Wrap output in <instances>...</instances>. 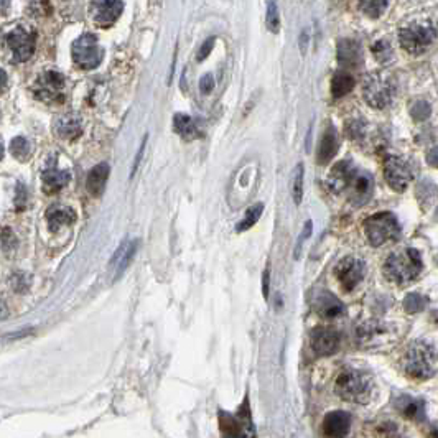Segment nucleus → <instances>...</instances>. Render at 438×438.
Instances as JSON below:
<instances>
[{"label":"nucleus","instance_id":"1","mask_svg":"<svg viewBox=\"0 0 438 438\" xmlns=\"http://www.w3.org/2000/svg\"><path fill=\"white\" fill-rule=\"evenodd\" d=\"M404 368L410 377L427 381L438 373V348L430 341L419 340L408 346Z\"/></svg>","mask_w":438,"mask_h":438},{"label":"nucleus","instance_id":"2","mask_svg":"<svg viewBox=\"0 0 438 438\" xmlns=\"http://www.w3.org/2000/svg\"><path fill=\"white\" fill-rule=\"evenodd\" d=\"M424 262L420 257L419 250L407 248L397 252H392L387 261L384 262V275L389 282L399 283H407L422 272Z\"/></svg>","mask_w":438,"mask_h":438},{"label":"nucleus","instance_id":"3","mask_svg":"<svg viewBox=\"0 0 438 438\" xmlns=\"http://www.w3.org/2000/svg\"><path fill=\"white\" fill-rule=\"evenodd\" d=\"M374 382L368 373L358 369H346L338 375L335 391L343 400L356 404H368L373 397Z\"/></svg>","mask_w":438,"mask_h":438},{"label":"nucleus","instance_id":"4","mask_svg":"<svg viewBox=\"0 0 438 438\" xmlns=\"http://www.w3.org/2000/svg\"><path fill=\"white\" fill-rule=\"evenodd\" d=\"M437 39V28L427 19L412 20L400 28L399 41L406 52L412 55H422Z\"/></svg>","mask_w":438,"mask_h":438},{"label":"nucleus","instance_id":"5","mask_svg":"<svg viewBox=\"0 0 438 438\" xmlns=\"http://www.w3.org/2000/svg\"><path fill=\"white\" fill-rule=\"evenodd\" d=\"M394 81L386 73H371L366 76L362 85V96L366 102L374 109H384L394 99Z\"/></svg>","mask_w":438,"mask_h":438},{"label":"nucleus","instance_id":"6","mask_svg":"<svg viewBox=\"0 0 438 438\" xmlns=\"http://www.w3.org/2000/svg\"><path fill=\"white\" fill-rule=\"evenodd\" d=\"M364 232L374 248L397 239L400 234L399 221L392 212H377L364 221Z\"/></svg>","mask_w":438,"mask_h":438},{"label":"nucleus","instance_id":"7","mask_svg":"<svg viewBox=\"0 0 438 438\" xmlns=\"http://www.w3.org/2000/svg\"><path fill=\"white\" fill-rule=\"evenodd\" d=\"M33 96L45 104H61L66 99V78L56 71H45L33 83Z\"/></svg>","mask_w":438,"mask_h":438},{"label":"nucleus","instance_id":"8","mask_svg":"<svg viewBox=\"0 0 438 438\" xmlns=\"http://www.w3.org/2000/svg\"><path fill=\"white\" fill-rule=\"evenodd\" d=\"M73 61L81 69H94L101 65L104 58V50L99 45L98 39L93 33H85L78 40L73 41L71 48Z\"/></svg>","mask_w":438,"mask_h":438},{"label":"nucleus","instance_id":"9","mask_svg":"<svg viewBox=\"0 0 438 438\" xmlns=\"http://www.w3.org/2000/svg\"><path fill=\"white\" fill-rule=\"evenodd\" d=\"M6 40L12 52V61L14 63L28 61L35 53L36 32L30 27L19 25L14 30L7 33Z\"/></svg>","mask_w":438,"mask_h":438},{"label":"nucleus","instance_id":"10","mask_svg":"<svg viewBox=\"0 0 438 438\" xmlns=\"http://www.w3.org/2000/svg\"><path fill=\"white\" fill-rule=\"evenodd\" d=\"M384 177L394 191H404L414 178L410 164L397 155H387L384 160Z\"/></svg>","mask_w":438,"mask_h":438},{"label":"nucleus","instance_id":"11","mask_svg":"<svg viewBox=\"0 0 438 438\" xmlns=\"http://www.w3.org/2000/svg\"><path fill=\"white\" fill-rule=\"evenodd\" d=\"M364 262H362L361 259L353 256L341 259L335 269L336 278L340 281V285L343 287L346 292H351L360 285V282L364 278Z\"/></svg>","mask_w":438,"mask_h":438},{"label":"nucleus","instance_id":"12","mask_svg":"<svg viewBox=\"0 0 438 438\" xmlns=\"http://www.w3.org/2000/svg\"><path fill=\"white\" fill-rule=\"evenodd\" d=\"M89 10L96 27L109 28L122 15L124 2L122 0H94Z\"/></svg>","mask_w":438,"mask_h":438},{"label":"nucleus","instance_id":"13","mask_svg":"<svg viewBox=\"0 0 438 438\" xmlns=\"http://www.w3.org/2000/svg\"><path fill=\"white\" fill-rule=\"evenodd\" d=\"M348 195H349V201H351L354 206H362L371 199L374 191V180L373 177L368 172H362V170H354L351 182L348 185Z\"/></svg>","mask_w":438,"mask_h":438},{"label":"nucleus","instance_id":"14","mask_svg":"<svg viewBox=\"0 0 438 438\" xmlns=\"http://www.w3.org/2000/svg\"><path fill=\"white\" fill-rule=\"evenodd\" d=\"M311 349L318 356H329L335 354L340 348V335L331 328H316L310 336Z\"/></svg>","mask_w":438,"mask_h":438},{"label":"nucleus","instance_id":"15","mask_svg":"<svg viewBox=\"0 0 438 438\" xmlns=\"http://www.w3.org/2000/svg\"><path fill=\"white\" fill-rule=\"evenodd\" d=\"M313 308L320 316L327 320H335L344 313L343 303L331 292L327 290H320L313 295Z\"/></svg>","mask_w":438,"mask_h":438},{"label":"nucleus","instance_id":"16","mask_svg":"<svg viewBox=\"0 0 438 438\" xmlns=\"http://www.w3.org/2000/svg\"><path fill=\"white\" fill-rule=\"evenodd\" d=\"M137 248H139V239H125L114 252V256L111 259V267L116 270V281L122 277V274L127 270V267L131 265L132 259L137 252Z\"/></svg>","mask_w":438,"mask_h":438},{"label":"nucleus","instance_id":"17","mask_svg":"<svg viewBox=\"0 0 438 438\" xmlns=\"http://www.w3.org/2000/svg\"><path fill=\"white\" fill-rule=\"evenodd\" d=\"M354 166L351 165V162H340V164H336L335 166H333V170L329 172L328 175V188L333 191V193L340 195V193H344L346 190H348V185L349 182H351V177L354 173Z\"/></svg>","mask_w":438,"mask_h":438},{"label":"nucleus","instance_id":"18","mask_svg":"<svg viewBox=\"0 0 438 438\" xmlns=\"http://www.w3.org/2000/svg\"><path fill=\"white\" fill-rule=\"evenodd\" d=\"M351 415L348 412L335 410L328 414L323 420V433L329 438H341L349 432Z\"/></svg>","mask_w":438,"mask_h":438},{"label":"nucleus","instance_id":"19","mask_svg":"<svg viewBox=\"0 0 438 438\" xmlns=\"http://www.w3.org/2000/svg\"><path fill=\"white\" fill-rule=\"evenodd\" d=\"M56 135L63 140H76L83 133V120L76 112H68V114L60 116L55 122Z\"/></svg>","mask_w":438,"mask_h":438},{"label":"nucleus","instance_id":"20","mask_svg":"<svg viewBox=\"0 0 438 438\" xmlns=\"http://www.w3.org/2000/svg\"><path fill=\"white\" fill-rule=\"evenodd\" d=\"M50 162H52V165L47 166V168L43 170V173H41V180H43L45 193L52 195V193H56V191H60L61 188H65L66 185H68L71 175H69V172H66V170L56 168L55 160H50Z\"/></svg>","mask_w":438,"mask_h":438},{"label":"nucleus","instance_id":"21","mask_svg":"<svg viewBox=\"0 0 438 438\" xmlns=\"http://www.w3.org/2000/svg\"><path fill=\"white\" fill-rule=\"evenodd\" d=\"M47 221L50 229L56 232L61 228L71 226L76 221V212H74L73 208L65 206V204H53L47 211Z\"/></svg>","mask_w":438,"mask_h":438},{"label":"nucleus","instance_id":"22","mask_svg":"<svg viewBox=\"0 0 438 438\" xmlns=\"http://www.w3.org/2000/svg\"><path fill=\"white\" fill-rule=\"evenodd\" d=\"M111 168L107 164H98L91 170L89 175H87V180H86V188H87V193L94 198H99L106 190V183L107 178H109Z\"/></svg>","mask_w":438,"mask_h":438},{"label":"nucleus","instance_id":"23","mask_svg":"<svg viewBox=\"0 0 438 438\" xmlns=\"http://www.w3.org/2000/svg\"><path fill=\"white\" fill-rule=\"evenodd\" d=\"M336 150H338V135H336L335 127L329 125L320 140L318 150H316V162H318L320 165H327L328 162L335 157Z\"/></svg>","mask_w":438,"mask_h":438},{"label":"nucleus","instance_id":"24","mask_svg":"<svg viewBox=\"0 0 438 438\" xmlns=\"http://www.w3.org/2000/svg\"><path fill=\"white\" fill-rule=\"evenodd\" d=\"M386 335V325L379 323L375 320L364 321V323L360 325V328L356 329V336L360 344L368 348L369 344H374L375 341L381 340V338Z\"/></svg>","mask_w":438,"mask_h":438},{"label":"nucleus","instance_id":"25","mask_svg":"<svg viewBox=\"0 0 438 438\" xmlns=\"http://www.w3.org/2000/svg\"><path fill=\"white\" fill-rule=\"evenodd\" d=\"M338 61L343 66H358L361 61V47L358 41L344 39L338 43Z\"/></svg>","mask_w":438,"mask_h":438},{"label":"nucleus","instance_id":"26","mask_svg":"<svg viewBox=\"0 0 438 438\" xmlns=\"http://www.w3.org/2000/svg\"><path fill=\"white\" fill-rule=\"evenodd\" d=\"M173 131L185 140H193L201 137V129L193 118L186 114H177L173 118Z\"/></svg>","mask_w":438,"mask_h":438},{"label":"nucleus","instance_id":"27","mask_svg":"<svg viewBox=\"0 0 438 438\" xmlns=\"http://www.w3.org/2000/svg\"><path fill=\"white\" fill-rule=\"evenodd\" d=\"M404 400L399 404L400 412L404 417L410 420H422L425 417V402L414 397H402Z\"/></svg>","mask_w":438,"mask_h":438},{"label":"nucleus","instance_id":"28","mask_svg":"<svg viewBox=\"0 0 438 438\" xmlns=\"http://www.w3.org/2000/svg\"><path fill=\"white\" fill-rule=\"evenodd\" d=\"M415 195L420 204L424 208H427L438 198V186L432 180H422L417 185Z\"/></svg>","mask_w":438,"mask_h":438},{"label":"nucleus","instance_id":"29","mask_svg":"<svg viewBox=\"0 0 438 438\" xmlns=\"http://www.w3.org/2000/svg\"><path fill=\"white\" fill-rule=\"evenodd\" d=\"M354 87V78L348 73H338L335 74L331 81V94L335 98H341V96L348 94Z\"/></svg>","mask_w":438,"mask_h":438},{"label":"nucleus","instance_id":"30","mask_svg":"<svg viewBox=\"0 0 438 438\" xmlns=\"http://www.w3.org/2000/svg\"><path fill=\"white\" fill-rule=\"evenodd\" d=\"M10 152L17 160L25 162L32 155V144L25 137H15L10 142Z\"/></svg>","mask_w":438,"mask_h":438},{"label":"nucleus","instance_id":"31","mask_svg":"<svg viewBox=\"0 0 438 438\" xmlns=\"http://www.w3.org/2000/svg\"><path fill=\"white\" fill-rule=\"evenodd\" d=\"M303 177H305V170L303 165L298 164L295 166L294 175H292V196H294L295 204L302 203L303 198Z\"/></svg>","mask_w":438,"mask_h":438},{"label":"nucleus","instance_id":"32","mask_svg":"<svg viewBox=\"0 0 438 438\" xmlns=\"http://www.w3.org/2000/svg\"><path fill=\"white\" fill-rule=\"evenodd\" d=\"M262 211H264V204L262 203H257V204H254V206H250L249 210L245 211V216L243 218V221L237 224V231L243 232V231H248V229L252 228L254 224H256L259 221V218H261Z\"/></svg>","mask_w":438,"mask_h":438},{"label":"nucleus","instance_id":"33","mask_svg":"<svg viewBox=\"0 0 438 438\" xmlns=\"http://www.w3.org/2000/svg\"><path fill=\"white\" fill-rule=\"evenodd\" d=\"M361 10L371 19H377L389 6V0H360Z\"/></svg>","mask_w":438,"mask_h":438},{"label":"nucleus","instance_id":"34","mask_svg":"<svg viewBox=\"0 0 438 438\" xmlns=\"http://www.w3.org/2000/svg\"><path fill=\"white\" fill-rule=\"evenodd\" d=\"M265 23L267 28L272 33H278V30H281V15H278V7L275 3V0H269L267 2Z\"/></svg>","mask_w":438,"mask_h":438},{"label":"nucleus","instance_id":"35","mask_svg":"<svg viewBox=\"0 0 438 438\" xmlns=\"http://www.w3.org/2000/svg\"><path fill=\"white\" fill-rule=\"evenodd\" d=\"M425 305H427V298H425L424 295L417 294V292H414V294H408L407 297L404 298V310H406L407 313L422 311Z\"/></svg>","mask_w":438,"mask_h":438},{"label":"nucleus","instance_id":"36","mask_svg":"<svg viewBox=\"0 0 438 438\" xmlns=\"http://www.w3.org/2000/svg\"><path fill=\"white\" fill-rule=\"evenodd\" d=\"M432 114V107L430 104L425 101H417L412 104L410 107V116L412 119L417 120V122H422V120H427Z\"/></svg>","mask_w":438,"mask_h":438},{"label":"nucleus","instance_id":"37","mask_svg":"<svg viewBox=\"0 0 438 438\" xmlns=\"http://www.w3.org/2000/svg\"><path fill=\"white\" fill-rule=\"evenodd\" d=\"M346 132H348L349 139L353 140H361L366 133V125L362 120H351L346 127Z\"/></svg>","mask_w":438,"mask_h":438},{"label":"nucleus","instance_id":"38","mask_svg":"<svg viewBox=\"0 0 438 438\" xmlns=\"http://www.w3.org/2000/svg\"><path fill=\"white\" fill-rule=\"evenodd\" d=\"M373 53H374V56L377 58L379 61H382V63H386L392 56V50L389 47V43H387V41H384V40L377 41V43H374Z\"/></svg>","mask_w":438,"mask_h":438},{"label":"nucleus","instance_id":"39","mask_svg":"<svg viewBox=\"0 0 438 438\" xmlns=\"http://www.w3.org/2000/svg\"><path fill=\"white\" fill-rule=\"evenodd\" d=\"M17 248V237L12 229L3 228L2 229V249L3 252H12Z\"/></svg>","mask_w":438,"mask_h":438},{"label":"nucleus","instance_id":"40","mask_svg":"<svg viewBox=\"0 0 438 438\" xmlns=\"http://www.w3.org/2000/svg\"><path fill=\"white\" fill-rule=\"evenodd\" d=\"M27 199H28V191L27 188H25L22 183H19L17 185V196H15V206L17 210L22 211L25 206H27Z\"/></svg>","mask_w":438,"mask_h":438},{"label":"nucleus","instance_id":"41","mask_svg":"<svg viewBox=\"0 0 438 438\" xmlns=\"http://www.w3.org/2000/svg\"><path fill=\"white\" fill-rule=\"evenodd\" d=\"M215 41H216L215 36H211V39H208L206 41H204V43H203L201 47H199V50H198V55H196V60L203 61L204 58L210 56L211 50H212V47H215Z\"/></svg>","mask_w":438,"mask_h":438},{"label":"nucleus","instance_id":"42","mask_svg":"<svg viewBox=\"0 0 438 438\" xmlns=\"http://www.w3.org/2000/svg\"><path fill=\"white\" fill-rule=\"evenodd\" d=\"M215 86H216L215 78H212L211 74H204L201 81H199V89H201L203 94H210L211 91L215 89Z\"/></svg>","mask_w":438,"mask_h":438},{"label":"nucleus","instance_id":"43","mask_svg":"<svg viewBox=\"0 0 438 438\" xmlns=\"http://www.w3.org/2000/svg\"><path fill=\"white\" fill-rule=\"evenodd\" d=\"M30 285V281H27V275L25 274H17L14 277V289L17 292H25Z\"/></svg>","mask_w":438,"mask_h":438},{"label":"nucleus","instance_id":"44","mask_svg":"<svg viewBox=\"0 0 438 438\" xmlns=\"http://www.w3.org/2000/svg\"><path fill=\"white\" fill-rule=\"evenodd\" d=\"M147 139H149V135H145L144 142H142V144H140V149H139V152H137V155H135V162H133V166H132L131 178H133V175H135V173H137V170H139V165H140L142 155H144V152H145V144H147Z\"/></svg>","mask_w":438,"mask_h":438},{"label":"nucleus","instance_id":"45","mask_svg":"<svg viewBox=\"0 0 438 438\" xmlns=\"http://www.w3.org/2000/svg\"><path fill=\"white\" fill-rule=\"evenodd\" d=\"M311 234V221H307V224H305V229H303V232L302 234H300V237H298V243H297V249H295V257H298L300 256V248H302V244H303V241L307 239L308 236Z\"/></svg>","mask_w":438,"mask_h":438},{"label":"nucleus","instance_id":"46","mask_svg":"<svg viewBox=\"0 0 438 438\" xmlns=\"http://www.w3.org/2000/svg\"><path fill=\"white\" fill-rule=\"evenodd\" d=\"M269 277H270V269L267 267V269L264 270V275H262V294H264L265 298L269 297Z\"/></svg>","mask_w":438,"mask_h":438},{"label":"nucleus","instance_id":"47","mask_svg":"<svg viewBox=\"0 0 438 438\" xmlns=\"http://www.w3.org/2000/svg\"><path fill=\"white\" fill-rule=\"evenodd\" d=\"M427 162L428 165L435 166V168H438V145L437 147H433L430 152L427 153Z\"/></svg>","mask_w":438,"mask_h":438},{"label":"nucleus","instance_id":"48","mask_svg":"<svg viewBox=\"0 0 438 438\" xmlns=\"http://www.w3.org/2000/svg\"><path fill=\"white\" fill-rule=\"evenodd\" d=\"M307 43H308V32L303 30L302 35H300V48H302L303 53L307 52Z\"/></svg>","mask_w":438,"mask_h":438},{"label":"nucleus","instance_id":"49","mask_svg":"<svg viewBox=\"0 0 438 438\" xmlns=\"http://www.w3.org/2000/svg\"><path fill=\"white\" fill-rule=\"evenodd\" d=\"M6 85H7V73L2 69V89L6 91Z\"/></svg>","mask_w":438,"mask_h":438},{"label":"nucleus","instance_id":"50","mask_svg":"<svg viewBox=\"0 0 438 438\" xmlns=\"http://www.w3.org/2000/svg\"><path fill=\"white\" fill-rule=\"evenodd\" d=\"M430 438H438V424L433 427V430L430 433Z\"/></svg>","mask_w":438,"mask_h":438},{"label":"nucleus","instance_id":"51","mask_svg":"<svg viewBox=\"0 0 438 438\" xmlns=\"http://www.w3.org/2000/svg\"><path fill=\"white\" fill-rule=\"evenodd\" d=\"M7 3H8V0H2V12H3V15L7 14Z\"/></svg>","mask_w":438,"mask_h":438},{"label":"nucleus","instance_id":"52","mask_svg":"<svg viewBox=\"0 0 438 438\" xmlns=\"http://www.w3.org/2000/svg\"><path fill=\"white\" fill-rule=\"evenodd\" d=\"M224 438H243V437H224Z\"/></svg>","mask_w":438,"mask_h":438},{"label":"nucleus","instance_id":"53","mask_svg":"<svg viewBox=\"0 0 438 438\" xmlns=\"http://www.w3.org/2000/svg\"><path fill=\"white\" fill-rule=\"evenodd\" d=\"M435 218H437V221H438V210H437V212H435Z\"/></svg>","mask_w":438,"mask_h":438},{"label":"nucleus","instance_id":"54","mask_svg":"<svg viewBox=\"0 0 438 438\" xmlns=\"http://www.w3.org/2000/svg\"><path fill=\"white\" fill-rule=\"evenodd\" d=\"M437 264H438V256H437Z\"/></svg>","mask_w":438,"mask_h":438}]
</instances>
